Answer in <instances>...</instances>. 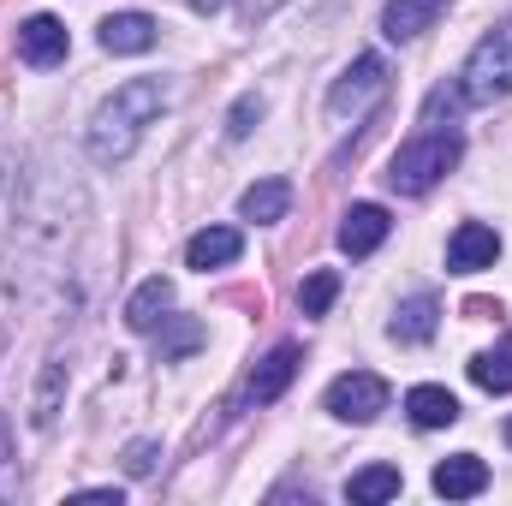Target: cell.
Wrapping results in <instances>:
<instances>
[{
    "label": "cell",
    "mask_w": 512,
    "mask_h": 506,
    "mask_svg": "<svg viewBox=\"0 0 512 506\" xmlns=\"http://www.w3.org/2000/svg\"><path fill=\"white\" fill-rule=\"evenodd\" d=\"M155 459H161V447H155V441H131V447H126V471H131V477H149V471H155Z\"/></svg>",
    "instance_id": "24"
},
{
    "label": "cell",
    "mask_w": 512,
    "mask_h": 506,
    "mask_svg": "<svg viewBox=\"0 0 512 506\" xmlns=\"http://www.w3.org/2000/svg\"><path fill=\"white\" fill-rule=\"evenodd\" d=\"M405 411H411L417 429H453V423H459V399H453L447 387H435V381L411 387V393H405Z\"/></svg>",
    "instance_id": "16"
},
{
    "label": "cell",
    "mask_w": 512,
    "mask_h": 506,
    "mask_svg": "<svg viewBox=\"0 0 512 506\" xmlns=\"http://www.w3.org/2000/svg\"><path fill=\"white\" fill-rule=\"evenodd\" d=\"M495 256H501V233L483 227V221H459V233L447 239V268H453V274L495 268Z\"/></svg>",
    "instance_id": "6"
},
{
    "label": "cell",
    "mask_w": 512,
    "mask_h": 506,
    "mask_svg": "<svg viewBox=\"0 0 512 506\" xmlns=\"http://www.w3.org/2000/svg\"><path fill=\"white\" fill-rule=\"evenodd\" d=\"M346 495H352L358 506L393 501V495H399V471H393V465H370V471H358V477L346 483Z\"/></svg>",
    "instance_id": "19"
},
{
    "label": "cell",
    "mask_w": 512,
    "mask_h": 506,
    "mask_svg": "<svg viewBox=\"0 0 512 506\" xmlns=\"http://www.w3.org/2000/svg\"><path fill=\"white\" fill-rule=\"evenodd\" d=\"M262 114H268V102H262V96H239V102H233V108H227V137H233V143H245V137H251L256 131V120H262Z\"/></svg>",
    "instance_id": "23"
},
{
    "label": "cell",
    "mask_w": 512,
    "mask_h": 506,
    "mask_svg": "<svg viewBox=\"0 0 512 506\" xmlns=\"http://www.w3.org/2000/svg\"><path fill=\"white\" fill-rule=\"evenodd\" d=\"M292 376H298V346L286 340V346H274V352H268V358L251 370V381H245V399H251V405H274V399L292 387Z\"/></svg>",
    "instance_id": "9"
},
{
    "label": "cell",
    "mask_w": 512,
    "mask_h": 506,
    "mask_svg": "<svg viewBox=\"0 0 512 506\" xmlns=\"http://www.w3.org/2000/svg\"><path fill=\"white\" fill-rule=\"evenodd\" d=\"M441 12H447V0H387L382 6V36L387 42H417L423 30H435Z\"/></svg>",
    "instance_id": "11"
},
{
    "label": "cell",
    "mask_w": 512,
    "mask_h": 506,
    "mask_svg": "<svg viewBox=\"0 0 512 506\" xmlns=\"http://www.w3.org/2000/svg\"><path fill=\"white\" fill-rule=\"evenodd\" d=\"M191 6H197V12H215V6H221V0H191Z\"/></svg>",
    "instance_id": "27"
},
{
    "label": "cell",
    "mask_w": 512,
    "mask_h": 506,
    "mask_svg": "<svg viewBox=\"0 0 512 506\" xmlns=\"http://www.w3.org/2000/svg\"><path fill=\"white\" fill-rule=\"evenodd\" d=\"M167 310H173V280H143L137 292H131V304H126V328L131 334H155L161 322H167Z\"/></svg>",
    "instance_id": "15"
},
{
    "label": "cell",
    "mask_w": 512,
    "mask_h": 506,
    "mask_svg": "<svg viewBox=\"0 0 512 506\" xmlns=\"http://www.w3.org/2000/svg\"><path fill=\"white\" fill-rule=\"evenodd\" d=\"M429 483H435V495H447V501H471V495L489 489V465H483L477 453H453V459L435 465Z\"/></svg>",
    "instance_id": "12"
},
{
    "label": "cell",
    "mask_w": 512,
    "mask_h": 506,
    "mask_svg": "<svg viewBox=\"0 0 512 506\" xmlns=\"http://www.w3.org/2000/svg\"><path fill=\"white\" fill-rule=\"evenodd\" d=\"M459 155H465V137L459 126H435V131H417L393 161H387V185L399 191V197H423V191H435L453 167H459Z\"/></svg>",
    "instance_id": "2"
},
{
    "label": "cell",
    "mask_w": 512,
    "mask_h": 506,
    "mask_svg": "<svg viewBox=\"0 0 512 506\" xmlns=\"http://www.w3.org/2000/svg\"><path fill=\"white\" fill-rule=\"evenodd\" d=\"M328 411L340 423H376L387 411V381L370 370H346V376L328 381Z\"/></svg>",
    "instance_id": "5"
},
{
    "label": "cell",
    "mask_w": 512,
    "mask_h": 506,
    "mask_svg": "<svg viewBox=\"0 0 512 506\" xmlns=\"http://www.w3.org/2000/svg\"><path fill=\"white\" fill-rule=\"evenodd\" d=\"M239 256H245V233H239V227H203V233H191V245H185V268L209 274V268H227V262H239Z\"/></svg>",
    "instance_id": "10"
},
{
    "label": "cell",
    "mask_w": 512,
    "mask_h": 506,
    "mask_svg": "<svg viewBox=\"0 0 512 506\" xmlns=\"http://www.w3.org/2000/svg\"><path fill=\"white\" fill-rule=\"evenodd\" d=\"M286 209H292V185H286V179H256L251 191L239 197V215H245V221H256V227L286 221Z\"/></svg>",
    "instance_id": "17"
},
{
    "label": "cell",
    "mask_w": 512,
    "mask_h": 506,
    "mask_svg": "<svg viewBox=\"0 0 512 506\" xmlns=\"http://www.w3.org/2000/svg\"><path fill=\"white\" fill-rule=\"evenodd\" d=\"M387 233H393V221H387L382 203H352V209L340 215V251H346V256H370V251H382Z\"/></svg>",
    "instance_id": "8"
},
{
    "label": "cell",
    "mask_w": 512,
    "mask_h": 506,
    "mask_svg": "<svg viewBox=\"0 0 512 506\" xmlns=\"http://www.w3.org/2000/svg\"><path fill=\"white\" fill-rule=\"evenodd\" d=\"M471 381L483 393H512V334H501V346H489V352L471 358Z\"/></svg>",
    "instance_id": "18"
},
{
    "label": "cell",
    "mask_w": 512,
    "mask_h": 506,
    "mask_svg": "<svg viewBox=\"0 0 512 506\" xmlns=\"http://www.w3.org/2000/svg\"><path fill=\"white\" fill-rule=\"evenodd\" d=\"M280 6H286V0H239V12H245V18H268V12H280Z\"/></svg>",
    "instance_id": "25"
},
{
    "label": "cell",
    "mask_w": 512,
    "mask_h": 506,
    "mask_svg": "<svg viewBox=\"0 0 512 506\" xmlns=\"http://www.w3.org/2000/svg\"><path fill=\"white\" fill-rule=\"evenodd\" d=\"M161 328H167V334H161V364H179L185 352L203 346V322H197V316H167Z\"/></svg>",
    "instance_id": "20"
},
{
    "label": "cell",
    "mask_w": 512,
    "mask_h": 506,
    "mask_svg": "<svg viewBox=\"0 0 512 506\" xmlns=\"http://www.w3.org/2000/svg\"><path fill=\"white\" fill-rule=\"evenodd\" d=\"M66 48H72V36H66L60 18H48V12L24 18V30H18V60H24V66H60Z\"/></svg>",
    "instance_id": "7"
},
{
    "label": "cell",
    "mask_w": 512,
    "mask_h": 506,
    "mask_svg": "<svg viewBox=\"0 0 512 506\" xmlns=\"http://www.w3.org/2000/svg\"><path fill=\"white\" fill-rule=\"evenodd\" d=\"M102 48L108 54H149L155 48V18L149 12H108L102 18Z\"/></svg>",
    "instance_id": "14"
},
{
    "label": "cell",
    "mask_w": 512,
    "mask_h": 506,
    "mask_svg": "<svg viewBox=\"0 0 512 506\" xmlns=\"http://www.w3.org/2000/svg\"><path fill=\"white\" fill-rule=\"evenodd\" d=\"M435 322H441V298L435 292H411L399 310H393V340L399 346H423V340H435Z\"/></svg>",
    "instance_id": "13"
},
{
    "label": "cell",
    "mask_w": 512,
    "mask_h": 506,
    "mask_svg": "<svg viewBox=\"0 0 512 506\" xmlns=\"http://www.w3.org/2000/svg\"><path fill=\"white\" fill-rule=\"evenodd\" d=\"M453 90H459V102H471V108H495V102L512 96V18L495 24V30L471 48V60H465V72H459Z\"/></svg>",
    "instance_id": "3"
},
{
    "label": "cell",
    "mask_w": 512,
    "mask_h": 506,
    "mask_svg": "<svg viewBox=\"0 0 512 506\" xmlns=\"http://www.w3.org/2000/svg\"><path fill=\"white\" fill-rule=\"evenodd\" d=\"M334 298H340V274H334V268H316V274L298 286V310H304V316H328Z\"/></svg>",
    "instance_id": "21"
},
{
    "label": "cell",
    "mask_w": 512,
    "mask_h": 506,
    "mask_svg": "<svg viewBox=\"0 0 512 506\" xmlns=\"http://www.w3.org/2000/svg\"><path fill=\"white\" fill-rule=\"evenodd\" d=\"M507 447H512V417H507Z\"/></svg>",
    "instance_id": "28"
},
{
    "label": "cell",
    "mask_w": 512,
    "mask_h": 506,
    "mask_svg": "<svg viewBox=\"0 0 512 506\" xmlns=\"http://www.w3.org/2000/svg\"><path fill=\"white\" fill-rule=\"evenodd\" d=\"M12 459V429H6V417H0V465Z\"/></svg>",
    "instance_id": "26"
},
{
    "label": "cell",
    "mask_w": 512,
    "mask_h": 506,
    "mask_svg": "<svg viewBox=\"0 0 512 506\" xmlns=\"http://www.w3.org/2000/svg\"><path fill=\"white\" fill-rule=\"evenodd\" d=\"M382 96H387V60L382 54H358V60L334 78V90H328V114H334V120H364Z\"/></svg>",
    "instance_id": "4"
},
{
    "label": "cell",
    "mask_w": 512,
    "mask_h": 506,
    "mask_svg": "<svg viewBox=\"0 0 512 506\" xmlns=\"http://www.w3.org/2000/svg\"><path fill=\"white\" fill-rule=\"evenodd\" d=\"M60 387H66V364L54 358V364L42 370V387H36V411H30V417H36V429H48V423H54V405H60Z\"/></svg>",
    "instance_id": "22"
},
{
    "label": "cell",
    "mask_w": 512,
    "mask_h": 506,
    "mask_svg": "<svg viewBox=\"0 0 512 506\" xmlns=\"http://www.w3.org/2000/svg\"><path fill=\"white\" fill-rule=\"evenodd\" d=\"M161 108H167V90H161L155 78H131V84H120V90L96 108V120H90V161L120 167L131 149H137L143 126H155Z\"/></svg>",
    "instance_id": "1"
}]
</instances>
